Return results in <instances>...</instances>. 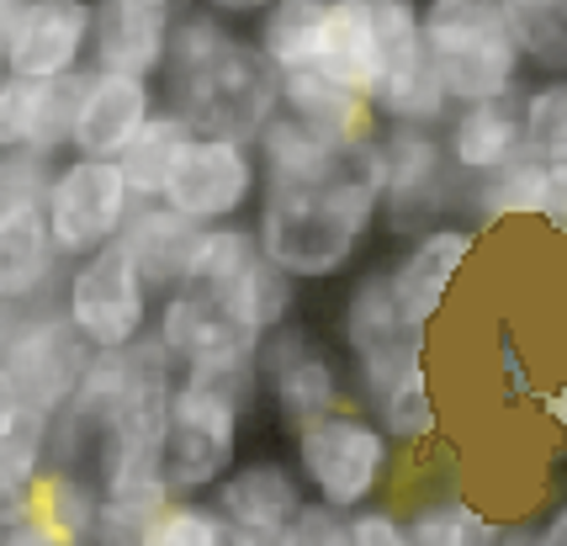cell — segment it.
Instances as JSON below:
<instances>
[{"label": "cell", "mask_w": 567, "mask_h": 546, "mask_svg": "<svg viewBox=\"0 0 567 546\" xmlns=\"http://www.w3.org/2000/svg\"><path fill=\"white\" fill-rule=\"evenodd\" d=\"M377 138V133H371ZM355 144L340 171L302 186H260L249 213L255 245L276 271L297 287L340 281L367 260L371 239L382 234V192H377V150Z\"/></svg>", "instance_id": "cell-1"}, {"label": "cell", "mask_w": 567, "mask_h": 546, "mask_svg": "<svg viewBox=\"0 0 567 546\" xmlns=\"http://www.w3.org/2000/svg\"><path fill=\"white\" fill-rule=\"evenodd\" d=\"M165 91L159 106L175 112L197 138L255 144L281 106V75L255 49V38L234 32L213 11H181L165 53Z\"/></svg>", "instance_id": "cell-2"}, {"label": "cell", "mask_w": 567, "mask_h": 546, "mask_svg": "<svg viewBox=\"0 0 567 546\" xmlns=\"http://www.w3.org/2000/svg\"><path fill=\"white\" fill-rule=\"evenodd\" d=\"M255 409H260V382L255 377L175 372L165 446H159V472H165L175 498H207L228 472L239 467Z\"/></svg>", "instance_id": "cell-3"}, {"label": "cell", "mask_w": 567, "mask_h": 546, "mask_svg": "<svg viewBox=\"0 0 567 546\" xmlns=\"http://www.w3.org/2000/svg\"><path fill=\"white\" fill-rule=\"evenodd\" d=\"M403 462L409 456L388 441V430L355 403H340L319 420H308L302 430H292V467L308 498L340 509V515L382 504Z\"/></svg>", "instance_id": "cell-4"}, {"label": "cell", "mask_w": 567, "mask_h": 546, "mask_svg": "<svg viewBox=\"0 0 567 546\" xmlns=\"http://www.w3.org/2000/svg\"><path fill=\"white\" fill-rule=\"evenodd\" d=\"M420 27L451 106L525 91V59L504 27L498 0H420Z\"/></svg>", "instance_id": "cell-5"}, {"label": "cell", "mask_w": 567, "mask_h": 546, "mask_svg": "<svg viewBox=\"0 0 567 546\" xmlns=\"http://www.w3.org/2000/svg\"><path fill=\"white\" fill-rule=\"evenodd\" d=\"M377 192H382V234L409 239L430 224L462 218V197L467 186L456 181L451 159H445L441 127H403L382 123L377 138Z\"/></svg>", "instance_id": "cell-6"}, {"label": "cell", "mask_w": 567, "mask_h": 546, "mask_svg": "<svg viewBox=\"0 0 567 546\" xmlns=\"http://www.w3.org/2000/svg\"><path fill=\"white\" fill-rule=\"evenodd\" d=\"M154 292L144 287V276L133 266V255L123 239L101 245L96 255H80L64 266L59 281V313L70 319V329L96 350H127L138 346L154 323Z\"/></svg>", "instance_id": "cell-7"}, {"label": "cell", "mask_w": 567, "mask_h": 546, "mask_svg": "<svg viewBox=\"0 0 567 546\" xmlns=\"http://www.w3.org/2000/svg\"><path fill=\"white\" fill-rule=\"evenodd\" d=\"M371 11H377V64L367 101L377 123L441 127L451 117V96L424 49L420 0H377Z\"/></svg>", "instance_id": "cell-8"}, {"label": "cell", "mask_w": 567, "mask_h": 546, "mask_svg": "<svg viewBox=\"0 0 567 546\" xmlns=\"http://www.w3.org/2000/svg\"><path fill=\"white\" fill-rule=\"evenodd\" d=\"M255 382H260V403L271 409V420L292 435L308 420H319L329 409L350 403V377L346 356L329 350L302 319L271 329L260 350H255Z\"/></svg>", "instance_id": "cell-9"}, {"label": "cell", "mask_w": 567, "mask_h": 546, "mask_svg": "<svg viewBox=\"0 0 567 546\" xmlns=\"http://www.w3.org/2000/svg\"><path fill=\"white\" fill-rule=\"evenodd\" d=\"M133 207L138 202L127 192L117 159L64 154L49 175V192H43V218H49V239L59 249V260L70 266L80 255H96L101 245L123 239Z\"/></svg>", "instance_id": "cell-10"}, {"label": "cell", "mask_w": 567, "mask_h": 546, "mask_svg": "<svg viewBox=\"0 0 567 546\" xmlns=\"http://www.w3.org/2000/svg\"><path fill=\"white\" fill-rule=\"evenodd\" d=\"M91 361H96V350L74 334L70 319L53 302L22 308V319L11 323V334L0 346V367L11 372L22 403L32 414H49V420L64 414V403L74 398Z\"/></svg>", "instance_id": "cell-11"}, {"label": "cell", "mask_w": 567, "mask_h": 546, "mask_svg": "<svg viewBox=\"0 0 567 546\" xmlns=\"http://www.w3.org/2000/svg\"><path fill=\"white\" fill-rule=\"evenodd\" d=\"M159 202L171 213H181V218H192L197 228L249 224V213L260 202V159H255V144L197 138L192 133Z\"/></svg>", "instance_id": "cell-12"}, {"label": "cell", "mask_w": 567, "mask_h": 546, "mask_svg": "<svg viewBox=\"0 0 567 546\" xmlns=\"http://www.w3.org/2000/svg\"><path fill=\"white\" fill-rule=\"evenodd\" d=\"M148 334L171 356L175 372H202V377H255V350L260 334H249L223 302L207 292H165L154 302V323Z\"/></svg>", "instance_id": "cell-13"}, {"label": "cell", "mask_w": 567, "mask_h": 546, "mask_svg": "<svg viewBox=\"0 0 567 546\" xmlns=\"http://www.w3.org/2000/svg\"><path fill=\"white\" fill-rule=\"evenodd\" d=\"M91 0H17L0 22V75L64 80L91 70Z\"/></svg>", "instance_id": "cell-14"}, {"label": "cell", "mask_w": 567, "mask_h": 546, "mask_svg": "<svg viewBox=\"0 0 567 546\" xmlns=\"http://www.w3.org/2000/svg\"><path fill=\"white\" fill-rule=\"evenodd\" d=\"M228 525V546H292V525L308 504V488L297 477L292 456H239V467L207 494Z\"/></svg>", "instance_id": "cell-15"}, {"label": "cell", "mask_w": 567, "mask_h": 546, "mask_svg": "<svg viewBox=\"0 0 567 546\" xmlns=\"http://www.w3.org/2000/svg\"><path fill=\"white\" fill-rule=\"evenodd\" d=\"M477 249H483V234L467 218H445V224H430L409 239H398V255H388L398 313L414 329H435Z\"/></svg>", "instance_id": "cell-16"}, {"label": "cell", "mask_w": 567, "mask_h": 546, "mask_svg": "<svg viewBox=\"0 0 567 546\" xmlns=\"http://www.w3.org/2000/svg\"><path fill=\"white\" fill-rule=\"evenodd\" d=\"M96 32H91V70L154 80L165 70L171 32L181 22V0H91Z\"/></svg>", "instance_id": "cell-17"}, {"label": "cell", "mask_w": 567, "mask_h": 546, "mask_svg": "<svg viewBox=\"0 0 567 546\" xmlns=\"http://www.w3.org/2000/svg\"><path fill=\"white\" fill-rule=\"evenodd\" d=\"M154 112H159L154 80L112 75V70H85V91H80V106H74L70 154L117 159V154L144 133V123Z\"/></svg>", "instance_id": "cell-18"}, {"label": "cell", "mask_w": 567, "mask_h": 546, "mask_svg": "<svg viewBox=\"0 0 567 546\" xmlns=\"http://www.w3.org/2000/svg\"><path fill=\"white\" fill-rule=\"evenodd\" d=\"M441 144L445 159L462 186L494 175L504 159H515L525 150V127H519V96L504 101H467V106H451V117L441 123Z\"/></svg>", "instance_id": "cell-19"}, {"label": "cell", "mask_w": 567, "mask_h": 546, "mask_svg": "<svg viewBox=\"0 0 567 546\" xmlns=\"http://www.w3.org/2000/svg\"><path fill=\"white\" fill-rule=\"evenodd\" d=\"M59 249L49 239L43 202H22L0 213V308H38L49 302L59 276Z\"/></svg>", "instance_id": "cell-20"}, {"label": "cell", "mask_w": 567, "mask_h": 546, "mask_svg": "<svg viewBox=\"0 0 567 546\" xmlns=\"http://www.w3.org/2000/svg\"><path fill=\"white\" fill-rule=\"evenodd\" d=\"M197 245H202V228L192 218L171 213L165 202H138L123 228V249L133 255V266H138V276H144V287L154 298L186 287Z\"/></svg>", "instance_id": "cell-21"}, {"label": "cell", "mask_w": 567, "mask_h": 546, "mask_svg": "<svg viewBox=\"0 0 567 546\" xmlns=\"http://www.w3.org/2000/svg\"><path fill=\"white\" fill-rule=\"evenodd\" d=\"M371 64H377V11H371V0H323L302 70L367 96Z\"/></svg>", "instance_id": "cell-22"}, {"label": "cell", "mask_w": 567, "mask_h": 546, "mask_svg": "<svg viewBox=\"0 0 567 546\" xmlns=\"http://www.w3.org/2000/svg\"><path fill=\"white\" fill-rule=\"evenodd\" d=\"M504 525L509 521H498L488 504H477L456 477L430 483L403 509L409 546H498L504 542Z\"/></svg>", "instance_id": "cell-23"}, {"label": "cell", "mask_w": 567, "mask_h": 546, "mask_svg": "<svg viewBox=\"0 0 567 546\" xmlns=\"http://www.w3.org/2000/svg\"><path fill=\"white\" fill-rule=\"evenodd\" d=\"M281 112L297 117V123L308 127V133H319L329 144H367L371 133H377V112H371V101L361 91H350V85H334V80L313 75V70H297V75H281Z\"/></svg>", "instance_id": "cell-24"}, {"label": "cell", "mask_w": 567, "mask_h": 546, "mask_svg": "<svg viewBox=\"0 0 567 546\" xmlns=\"http://www.w3.org/2000/svg\"><path fill=\"white\" fill-rule=\"evenodd\" d=\"M213 302H223L234 319L245 323L249 334H271V329H281V323L302 319L297 308H302V287H297L287 271H276L266 255H249L239 271L228 276V281H218L213 292H207Z\"/></svg>", "instance_id": "cell-25"}, {"label": "cell", "mask_w": 567, "mask_h": 546, "mask_svg": "<svg viewBox=\"0 0 567 546\" xmlns=\"http://www.w3.org/2000/svg\"><path fill=\"white\" fill-rule=\"evenodd\" d=\"M101 521V494L96 477L85 467H64L49 462L32 483V525L49 530L59 546H91Z\"/></svg>", "instance_id": "cell-26"}, {"label": "cell", "mask_w": 567, "mask_h": 546, "mask_svg": "<svg viewBox=\"0 0 567 546\" xmlns=\"http://www.w3.org/2000/svg\"><path fill=\"white\" fill-rule=\"evenodd\" d=\"M186 138H192V127L181 123L175 112L159 106V112L144 123V133L117 154V171H123L133 202H159L165 197V186H171L175 159H181V150H186Z\"/></svg>", "instance_id": "cell-27"}, {"label": "cell", "mask_w": 567, "mask_h": 546, "mask_svg": "<svg viewBox=\"0 0 567 546\" xmlns=\"http://www.w3.org/2000/svg\"><path fill=\"white\" fill-rule=\"evenodd\" d=\"M525 70L567 75V0H498Z\"/></svg>", "instance_id": "cell-28"}, {"label": "cell", "mask_w": 567, "mask_h": 546, "mask_svg": "<svg viewBox=\"0 0 567 546\" xmlns=\"http://www.w3.org/2000/svg\"><path fill=\"white\" fill-rule=\"evenodd\" d=\"M323 0H276L266 17H255V49L271 59L276 75H297L308 64V43H313V27H319Z\"/></svg>", "instance_id": "cell-29"}, {"label": "cell", "mask_w": 567, "mask_h": 546, "mask_svg": "<svg viewBox=\"0 0 567 546\" xmlns=\"http://www.w3.org/2000/svg\"><path fill=\"white\" fill-rule=\"evenodd\" d=\"M519 127L530 154L567 165V75H546L519 91Z\"/></svg>", "instance_id": "cell-30"}, {"label": "cell", "mask_w": 567, "mask_h": 546, "mask_svg": "<svg viewBox=\"0 0 567 546\" xmlns=\"http://www.w3.org/2000/svg\"><path fill=\"white\" fill-rule=\"evenodd\" d=\"M138 546H228V525L218 521V509L207 498H171L148 521Z\"/></svg>", "instance_id": "cell-31"}, {"label": "cell", "mask_w": 567, "mask_h": 546, "mask_svg": "<svg viewBox=\"0 0 567 546\" xmlns=\"http://www.w3.org/2000/svg\"><path fill=\"white\" fill-rule=\"evenodd\" d=\"M49 414L22 409V420L0 435V483H22V488L38 483V472L49 467Z\"/></svg>", "instance_id": "cell-32"}, {"label": "cell", "mask_w": 567, "mask_h": 546, "mask_svg": "<svg viewBox=\"0 0 567 546\" xmlns=\"http://www.w3.org/2000/svg\"><path fill=\"white\" fill-rule=\"evenodd\" d=\"M38 80L0 75V154L38 150Z\"/></svg>", "instance_id": "cell-33"}, {"label": "cell", "mask_w": 567, "mask_h": 546, "mask_svg": "<svg viewBox=\"0 0 567 546\" xmlns=\"http://www.w3.org/2000/svg\"><path fill=\"white\" fill-rule=\"evenodd\" d=\"M49 175H53V159H38V154H0V213H6V207H22V202H43Z\"/></svg>", "instance_id": "cell-34"}, {"label": "cell", "mask_w": 567, "mask_h": 546, "mask_svg": "<svg viewBox=\"0 0 567 546\" xmlns=\"http://www.w3.org/2000/svg\"><path fill=\"white\" fill-rule=\"evenodd\" d=\"M350 546H409L403 530V509L393 504H367L350 515Z\"/></svg>", "instance_id": "cell-35"}, {"label": "cell", "mask_w": 567, "mask_h": 546, "mask_svg": "<svg viewBox=\"0 0 567 546\" xmlns=\"http://www.w3.org/2000/svg\"><path fill=\"white\" fill-rule=\"evenodd\" d=\"M292 546H350V515L308 498L292 525Z\"/></svg>", "instance_id": "cell-36"}, {"label": "cell", "mask_w": 567, "mask_h": 546, "mask_svg": "<svg viewBox=\"0 0 567 546\" xmlns=\"http://www.w3.org/2000/svg\"><path fill=\"white\" fill-rule=\"evenodd\" d=\"M498 382H504V398L509 403H525V398H536V372H530V361H525V350H519L515 329H498Z\"/></svg>", "instance_id": "cell-37"}, {"label": "cell", "mask_w": 567, "mask_h": 546, "mask_svg": "<svg viewBox=\"0 0 567 546\" xmlns=\"http://www.w3.org/2000/svg\"><path fill=\"white\" fill-rule=\"evenodd\" d=\"M536 409H542V424L557 435V446L567 451V377H557L551 388L536 393Z\"/></svg>", "instance_id": "cell-38"}, {"label": "cell", "mask_w": 567, "mask_h": 546, "mask_svg": "<svg viewBox=\"0 0 567 546\" xmlns=\"http://www.w3.org/2000/svg\"><path fill=\"white\" fill-rule=\"evenodd\" d=\"M530 546H567V494L551 498L542 515L530 521Z\"/></svg>", "instance_id": "cell-39"}, {"label": "cell", "mask_w": 567, "mask_h": 546, "mask_svg": "<svg viewBox=\"0 0 567 546\" xmlns=\"http://www.w3.org/2000/svg\"><path fill=\"white\" fill-rule=\"evenodd\" d=\"M32 521V488L22 483H0V536Z\"/></svg>", "instance_id": "cell-40"}, {"label": "cell", "mask_w": 567, "mask_h": 546, "mask_svg": "<svg viewBox=\"0 0 567 546\" xmlns=\"http://www.w3.org/2000/svg\"><path fill=\"white\" fill-rule=\"evenodd\" d=\"M202 11H213L223 22H255V17H266L276 0H197Z\"/></svg>", "instance_id": "cell-41"}, {"label": "cell", "mask_w": 567, "mask_h": 546, "mask_svg": "<svg viewBox=\"0 0 567 546\" xmlns=\"http://www.w3.org/2000/svg\"><path fill=\"white\" fill-rule=\"evenodd\" d=\"M22 409H27V403H22V393H17V382H11V372L0 367V435L22 420Z\"/></svg>", "instance_id": "cell-42"}, {"label": "cell", "mask_w": 567, "mask_h": 546, "mask_svg": "<svg viewBox=\"0 0 567 546\" xmlns=\"http://www.w3.org/2000/svg\"><path fill=\"white\" fill-rule=\"evenodd\" d=\"M0 546H59L49 536V530H38V525L27 521V525H17V530H6V536H0Z\"/></svg>", "instance_id": "cell-43"}, {"label": "cell", "mask_w": 567, "mask_h": 546, "mask_svg": "<svg viewBox=\"0 0 567 546\" xmlns=\"http://www.w3.org/2000/svg\"><path fill=\"white\" fill-rule=\"evenodd\" d=\"M498 546H530V521H509L504 525V542Z\"/></svg>", "instance_id": "cell-44"}, {"label": "cell", "mask_w": 567, "mask_h": 546, "mask_svg": "<svg viewBox=\"0 0 567 546\" xmlns=\"http://www.w3.org/2000/svg\"><path fill=\"white\" fill-rule=\"evenodd\" d=\"M11 6H17V0H0V22H6V11H11Z\"/></svg>", "instance_id": "cell-45"}]
</instances>
